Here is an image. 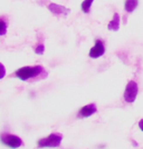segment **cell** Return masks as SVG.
Instances as JSON below:
<instances>
[{
	"label": "cell",
	"instance_id": "1",
	"mask_svg": "<svg viewBox=\"0 0 143 149\" xmlns=\"http://www.w3.org/2000/svg\"><path fill=\"white\" fill-rule=\"evenodd\" d=\"M42 72H44V68L42 66H35V67H24V68H20L16 71V76L18 77L19 79L21 80H28L30 78L34 77H37L38 74H40Z\"/></svg>",
	"mask_w": 143,
	"mask_h": 149
},
{
	"label": "cell",
	"instance_id": "2",
	"mask_svg": "<svg viewBox=\"0 0 143 149\" xmlns=\"http://www.w3.org/2000/svg\"><path fill=\"white\" fill-rule=\"evenodd\" d=\"M63 140V136L61 134H50L48 137L39 139L38 140V148H44V147H59V145Z\"/></svg>",
	"mask_w": 143,
	"mask_h": 149
},
{
	"label": "cell",
	"instance_id": "3",
	"mask_svg": "<svg viewBox=\"0 0 143 149\" xmlns=\"http://www.w3.org/2000/svg\"><path fill=\"white\" fill-rule=\"evenodd\" d=\"M0 140L7 147H10L13 149L19 148L23 145V140L16 135H10V134H2L0 135Z\"/></svg>",
	"mask_w": 143,
	"mask_h": 149
},
{
	"label": "cell",
	"instance_id": "4",
	"mask_svg": "<svg viewBox=\"0 0 143 149\" xmlns=\"http://www.w3.org/2000/svg\"><path fill=\"white\" fill-rule=\"evenodd\" d=\"M137 93H139V87L135 81L131 80L129 81V84L126 85L124 91V100L126 102H133L134 100L137 99Z\"/></svg>",
	"mask_w": 143,
	"mask_h": 149
},
{
	"label": "cell",
	"instance_id": "5",
	"mask_svg": "<svg viewBox=\"0 0 143 149\" xmlns=\"http://www.w3.org/2000/svg\"><path fill=\"white\" fill-rule=\"evenodd\" d=\"M105 52V46H104V42L102 40H96V42L94 45V47L89 50V57L93 58V59H96L99 57L103 56Z\"/></svg>",
	"mask_w": 143,
	"mask_h": 149
},
{
	"label": "cell",
	"instance_id": "6",
	"mask_svg": "<svg viewBox=\"0 0 143 149\" xmlns=\"http://www.w3.org/2000/svg\"><path fill=\"white\" fill-rule=\"evenodd\" d=\"M96 111H97L96 105H95V104H89V105L84 106L83 108L80 109V111H78V117H80V118H87V117L94 115Z\"/></svg>",
	"mask_w": 143,
	"mask_h": 149
},
{
	"label": "cell",
	"instance_id": "7",
	"mask_svg": "<svg viewBox=\"0 0 143 149\" xmlns=\"http://www.w3.org/2000/svg\"><path fill=\"white\" fill-rule=\"evenodd\" d=\"M107 28H108V30H113V31L118 30V28H120V16H118V13H114L113 19L110 21V24H108V26H107Z\"/></svg>",
	"mask_w": 143,
	"mask_h": 149
},
{
	"label": "cell",
	"instance_id": "8",
	"mask_svg": "<svg viewBox=\"0 0 143 149\" xmlns=\"http://www.w3.org/2000/svg\"><path fill=\"white\" fill-rule=\"evenodd\" d=\"M137 5H139V0H125L124 2V9L126 13H133L137 9Z\"/></svg>",
	"mask_w": 143,
	"mask_h": 149
},
{
	"label": "cell",
	"instance_id": "9",
	"mask_svg": "<svg viewBox=\"0 0 143 149\" xmlns=\"http://www.w3.org/2000/svg\"><path fill=\"white\" fill-rule=\"evenodd\" d=\"M48 8H49V10L51 13H56V15H58V13H69V10L67 8H65V7H63V6H59V5H56V3H50L49 6H48Z\"/></svg>",
	"mask_w": 143,
	"mask_h": 149
},
{
	"label": "cell",
	"instance_id": "10",
	"mask_svg": "<svg viewBox=\"0 0 143 149\" xmlns=\"http://www.w3.org/2000/svg\"><path fill=\"white\" fill-rule=\"evenodd\" d=\"M93 1H94V0H84V1L82 2V10H83L85 13H89Z\"/></svg>",
	"mask_w": 143,
	"mask_h": 149
},
{
	"label": "cell",
	"instance_id": "11",
	"mask_svg": "<svg viewBox=\"0 0 143 149\" xmlns=\"http://www.w3.org/2000/svg\"><path fill=\"white\" fill-rule=\"evenodd\" d=\"M7 32V22L4 18H0V36L6 35Z\"/></svg>",
	"mask_w": 143,
	"mask_h": 149
},
{
	"label": "cell",
	"instance_id": "12",
	"mask_svg": "<svg viewBox=\"0 0 143 149\" xmlns=\"http://www.w3.org/2000/svg\"><path fill=\"white\" fill-rule=\"evenodd\" d=\"M35 52H36V54H38V55H43L44 54V51H45V46H44V45H38V46H36V47H35Z\"/></svg>",
	"mask_w": 143,
	"mask_h": 149
},
{
	"label": "cell",
	"instance_id": "13",
	"mask_svg": "<svg viewBox=\"0 0 143 149\" xmlns=\"http://www.w3.org/2000/svg\"><path fill=\"white\" fill-rule=\"evenodd\" d=\"M5 74H6V68L2 63H0V79H2L5 77Z\"/></svg>",
	"mask_w": 143,
	"mask_h": 149
},
{
	"label": "cell",
	"instance_id": "14",
	"mask_svg": "<svg viewBox=\"0 0 143 149\" xmlns=\"http://www.w3.org/2000/svg\"><path fill=\"white\" fill-rule=\"evenodd\" d=\"M139 127H140V129H141V130L143 131V119L139 121Z\"/></svg>",
	"mask_w": 143,
	"mask_h": 149
}]
</instances>
